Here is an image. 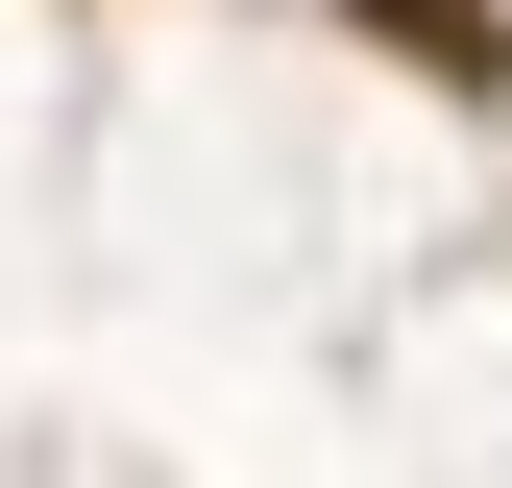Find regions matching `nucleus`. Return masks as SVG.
I'll return each instance as SVG.
<instances>
[{
	"label": "nucleus",
	"mask_w": 512,
	"mask_h": 488,
	"mask_svg": "<svg viewBox=\"0 0 512 488\" xmlns=\"http://www.w3.org/2000/svg\"><path fill=\"white\" fill-rule=\"evenodd\" d=\"M366 25H391L415 74H488V0H366Z\"/></svg>",
	"instance_id": "obj_1"
}]
</instances>
